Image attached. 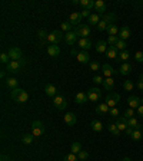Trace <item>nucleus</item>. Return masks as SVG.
I'll return each mask as SVG.
<instances>
[{
	"label": "nucleus",
	"instance_id": "6e6552de",
	"mask_svg": "<svg viewBox=\"0 0 143 161\" xmlns=\"http://www.w3.org/2000/svg\"><path fill=\"white\" fill-rule=\"evenodd\" d=\"M9 56H10V61H22V56H23V53H22V50L19 49V48H16V46H13V48H10L9 49Z\"/></svg>",
	"mask_w": 143,
	"mask_h": 161
},
{
	"label": "nucleus",
	"instance_id": "72a5a7b5",
	"mask_svg": "<svg viewBox=\"0 0 143 161\" xmlns=\"http://www.w3.org/2000/svg\"><path fill=\"white\" fill-rule=\"evenodd\" d=\"M107 129H109V132H110L112 135H114V137H119L120 135V131H119V128H117V125L116 124H109V127H107Z\"/></svg>",
	"mask_w": 143,
	"mask_h": 161
},
{
	"label": "nucleus",
	"instance_id": "2eb2a0df",
	"mask_svg": "<svg viewBox=\"0 0 143 161\" xmlns=\"http://www.w3.org/2000/svg\"><path fill=\"white\" fill-rule=\"evenodd\" d=\"M114 124L117 125L119 131H126L127 127H129V125H127V118H125V117H119Z\"/></svg>",
	"mask_w": 143,
	"mask_h": 161
},
{
	"label": "nucleus",
	"instance_id": "774afa93",
	"mask_svg": "<svg viewBox=\"0 0 143 161\" xmlns=\"http://www.w3.org/2000/svg\"><path fill=\"white\" fill-rule=\"evenodd\" d=\"M142 132H143V128H142Z\"/></svg>",
	"mask_w": 143,
	"mask_h": 161
},
{
	"label": "nucleus",
	"instance_id": "cd10ccee",
	"mask_svg": "<svg viewBox=\"0 0 143 161\" xmlns=\"http://www.w3.org/2000/svg\"><path fill=\"white\" fill-rule=\"evenodd\" d=\"M87 20H89V26H90V25H96V26H97L99 22L102 20V19H100V15H97V13H92Z\"/></svg>",
	"mask_w": 143,
	"mask_h": 161
},
{
	"label": "nucleus",
	"instance_id": "0eeeda50",
	"mask_svg": "<svg viewBox=\"0 0 143 161\" xmlns=\"http://www.w3.org/2000/svg\"><path fill=\"white\" fill-rule=\"evenodd\" d=\"M53 105L57 108V109H65V108L67 107L66 98L63 95H59V94H57V95L53 98Z\"/></svg>",
	"mask_w": 143,
	"mask_h": 161
},
{
	"label": "nucleus",
	"instance_id": "393cba45",
	"mask_svg": "<svg viewBox=\"0 0 143 161\" xmlns=\"http://www.w3.org/2000/svg\"><path fill=\"white\" fill-rule=\"evenodd\" d=\"M132 69H133V66H132L130 63H122L120 69H119V74L120 75H129L132 72Z\"/></svg>",
	"mask_w": 143,
	"mask_h": 161
},
{
	"label": "nucleus",
	"instance_id": "423d86ee",
	"mask_svg": "<svg viewBox=\"0 0 143 161\" xmlns=\"http://www.w3.org/2000/svg\"><path fill=\"white\" fill-rule=\"evenodd\" d=\"M87 98L92 102H99L102 99V92H100L99 88H90L89 92H87Z\"/></svg>",
	"mask_w": 143,
	"mask_h": 161
},
{
	"label": "nucleus",
	"instance_id": "b1692460",
	"mask_svg": "<svg viewBox=\"0 0 143 161\" xmlns=\"http://www.w3.org/2000/svg\"><path fill=\"white\" fill-rule=\"evenodd\" d=\"M4 83H6V87L9 89H16V88H19V81L16 78H7Z\"/></svg>",
	"mask_w": 143,
	"mask_h": 161
},
{
	"label": "nucleus",
	"instance_id": "2f4dec72",
	"mask_svg": "<svg viewBox=\"0 0 143 161\" xmlns=\"http://www.w3.org/2000/svg\"><path fill=\"white\" fill-rule=\"evenodd\" d=\"M119 30H120V29H119L116 25H109V26H107V30H106V32L109 33V36H117V35H119Z\"/></svg>",
	"mask_w": 143,
	"mask_h": 161
},
{
	"label": "nucleus",
	"instance_id": "13d9d810",
	"mask_svg": "<svg viewBox=\"0 0 143 161\" xmlns=\"http://www.w3.org/2000/svg\"><path fill=\"white\" fill-rule=\"evenodd\" d=\"M133 131H135V128H132V127H127V129H126V131H125V132H126V135H129V137H130L132 134H133Z\"/></svg>",
	"mask_w": 143,
	"mask_h": 161
},
{
	"label": "nucleus",
	"instance_id": "bf43d9fd",
	"mask_svg": "<svg viewBox=\"0 0 143 161\" xmlns=\"http://www.w3.org/2000/svg\"><path fill=\"white\" fill-rule=\"evenodd\" d=\"M137 115L143 117V105H140V107L137 108Z\"/></svg>",
	"mask_w": 143,
	"mask_h": 161
},
{
	"label": "nucleus",
	"instance_id": "052dcab7",
	"mask_svg": "<svg viewBox=\"0 0 143 161\" xmlns=\"http://www.w3.org/2000/svg\"><path fill=\"white\" fill-rule=\"evenodd\" d=\"M136 87L139 88V89H143V82H142V81H137V83H136Z\"/></svg>",
	"mask_w": 143,
	"mask_h": 161
},
{
	"label": "nucleus",
	"instance_id": "f03ea898",
	"mask_svg": "<svg viewBox=\"0 0 143 161\" xmlns=\"http://www.w3.org/2000/svg\"><path fill=\"white\" fill-rule=\"evenodd\" d=\"M65 39V35L62 30H53V32L49 33V37H47V42H49L50 45H57L60 40Z\"/></svg>",
	"mask_w": 143,
	"mask_h": 161
},
{
	"label": "nucleus",
	"instance_id": "4c0bfd02",
	"mask_svg": "<svg viewBox=\"0 0 143 161\" xmlns=\"http://www.w3.org/2000/svg\"><path fill=\"white\" fill-rule=\"evenodd\" d=\"M129 58H130V53H129L127 50H123V52L119 53L117 61H123V63H126V61H129Z\"/></svg>",
	"mask_w": 143,
	"mask_h": 161
},
{
	"label": "nucleus",
	"instance_id": "1a4fd4ad",
	"mask_svg": "<svg viewBox=\"0 0 143 161\" xmlns=\"http://www.w3.org/2000/svg\"><path fill=\"white\" fill-rule=\"evenodd\" d=\"M82 13L80 12H74V13H72L70 15V17H69V23L72 26H79L80 23H82Z\"/></svg>",
	"mask_w": 143,
	"mask_h": 161
},
{
	"label": "nucleus",
	"instance_id": "69168bd1",
	"mask_svg": "<svg viewBox=\"0 0 143 161\" xmlns=\"http://www.w3.org/2000/svg\"><path fill=\"white\" fill-rule=\"evenodd\" d=\"M140 81L143 82V74H140Z\"/></svg>",
	"mask_w": 143,
	"mask_h": 161
},
{
	"label": "nucleus",
	"instance_id": "338daca9",
	"mask_svg": "<svg viewBox=\"0 0 143 161\" xmlns=\"http://www.w3.org/2000/svg\"><path fill=\"white\" fill-rule=\"evenodd\" d=\"M142 104H143V98H142Z\"/></svg>",
	"mask_w": 143,
	"mask_h": 161
},
{
	"label": "nucleus",
	"instance_id": "5701e85b",
	"mask_svg": "<svg viewBox=\"0 0 143 161\" xmlns=\"http://www.w3.org/2000/svg\"><path fill=\"white\" fill-rule=\"evenodd\" d=\"M74 101H76V104H86L89 101L87 94H85V92H77L76 96H74Z\"/></svg>",
	"mask_w": 143,
	"mask_h": 161
},
{
	"label": "nucleus",
	"instance_id": "a878e982",
	"mask_svg": "<svg viewBox=\"0 0 143 161\" xmlns=\"http://www.w3.org/2000/svg\"><path fill=\"white\" fill-rule=\"evenodd\" d=\"M107 42H105V40H99L97 43H96V52L97 53H103V52H106L107 50Z\"/></svg>",
	"mask_w": 143,
	"mask_h": 161
},
{
	"label": "nucleus",
	"instance_id": "6ab92c4d",
	"mask_svg": "<svg viewBox=\"0 0 143 161\" xmlns=\"http://www.w3.org/2000/svg\"><path fill=\"white\" fill-rule=\"evenodd\" d=\"M106 56L109 59H114V61H117L119 58V53H117V49L114 48V46H109L106 50Z\"/></svg>",
	"mask_w": 143,
	"mask_h": 161
},
{
	"label": "nucleus",
	"instance_id": "9d476101",
	"mask_svg": "<svg viewBox=\"0 0 143 161\" xmlns=\"http://www.w3.org/2000/svg\"><path fill=\"white\" fill-rule=\"evenodd\" d=\"M65 40H66V43L69 46H73L76 42H77V35L74 33V30H72V32H67L65 35Z\"/></svg>",
	"mask_w": 143,
	"mask_h": 161
},
{
	"label": "nucleus",
	"instance_id": "09e8293b",
	"mask_svg": "<svg viewBox=\"0 0 143 161\" xmlns=\"http://www.w3.org/2000/svg\"><path fill=\"white\" fill-rule=\"evenodd\" d=\"M107 26H109V23H106L105 20H100L97 25V30L99 32H103V30H107Z\"/></svg>",
	"mask_w": 143,
	"mask_h": 161
},
{
	"label": "nucleus",
	"instance_id": "39448f33",
	"mask_svg": "<svg viewBox=\"0 0 143 161\" xmlns=\"http://www.w3.org/2000/svg\"><path fill=\"white\" fill-rule=\"evenodd\" d=\"M119 101H120V95L116 94V92H110V94H107L106 99H105V102L107 104V107H109V108H114L119 104Z\"/></svg>",
	"mask_w": 143,
	"mask_h": 161
},
{
	"label": "nucleus",
	"instance_id": "bb28decb",
	"mask_svg": "<svg viewBox=\"0 0 143 161\" xmlns=\"http://www.w3.org/2000/svg\"><path fill=\"white\" fill-rule=\"evenodd\" d=\"M29 99V94L25 91V89H22L20 92H19V95H17V98L14 99L16 102H19V104H22V102H26Z\"/></svg>",
	"mask_w": 143,
	"mask_h": 161
},
{
	"label": "nucleus",
	"instance_id": "f704fd0d",
	"mask_svg": "<svg viewBox=\"0 0 143 161\" xmlns=\"http://www.w3.org/2000/svg\"><path fill=\"white\" fill-rule=\"evenodd\" d=\"M130 138L133 141H140L143 138V132H142V129H136L135 128V131H133V134L130 135Z\"/></svg>",
	"mask_w": 143,
	"mask_h": 161
},
{
	"label": "nucleus",
	"instance_id": "3c124183",
	"mask_svg": "<svg viewBox=\"0 0 143 161\" xmlns=\"http://www.w3.org/2000/svg\"><path fill=\"white\" fill-rule=\"evenodd\" d=\"M77 158L79 160H82V161H85V160H87V158H89V153H87V151H80V153L77 154Z\"/></svg>",
	"mask_w": 143,
	"mask_h": 161
},
{
	"label": "nucleus",
	"instance_id": "c756f323",
	"mask_svg": "<svg viewBox=\"0 0 143 161\" xmlns=\"http://www.w3.org/2000/svg\"><path fill=\"white\" fill-rule=\"evenodd\" d=\"M37 35H39V39H40L42 45H46V43H47V37H49V33L46 32L45 29H40L39 32H37Z\"/></svg>",
	"mask_w": 143,
	"mask_h": 161
},
{
	"label": "nucleus",
	"instance_id": "a211bd4d",
	"mask_svg": "<svg viewBox=\"0 0 143 161\" xmlns=\"http://www.w3.org/2000/svg\"><path fill=\"white\" fill-rule=\"evenodd\" d=\"M77 46L79 48H82L83 50H89L90 48H92V42H90L89 37H86V39H79Z\"/></svg>",
	"mask_w": 143,
	"mask_h": 161
},
{
	"label": "nucleus",
	"instance_id": "864d4df0",
	"mask_svg": "<svg viewBox=\"0 0 143 161\" xmlns=\"http://www.w3.org/2000/svg\"><path fill=\"white\" fill-rule=\"evenodd\" d=\"M22 89L20 88H16V89H12V92H10V96H12V99H16L17 95H19V92H20Z\"/></svg>",
	"mask_w": 143,
	"mask_h": 161
},
{
	"label": "nucleus",
	"instance_id": "49530a36",
	"mask_svg": "<svg viewBox=\"0 0 143 161\" xmlns=\"http://www.w3.org/2000/svg\"><path fill=\"white\" fill-rule=\"evenodd\" d=\"M9 59H10L9 53H6V52H2V53H0V61H2V63H6V65H7V63L10 62Z\"/></svg>",
	"mask_w": 143,
	"mask_h": 161
},
{
	"label": "nucleus",
	"instance_id": "6e6d98bb",
	"mask_svg": "<svg viewBox=\"0 0 143 161\" xmlns=\"http://www.w3.org/2000/svg\"><path fill=\"white\" fill-rule=\"evenodd\" d=\"M80 13H82V16H83V17H87V19H89V17H90V15H92L89 9H83V10H82V12H80Z\"/></svg>",
	"mask_w": 143,
	"mask_h": 161
},
{
	"label": "nucleus",
	"instance_id": "ddd939ff",
	"mask_svg": "<svg viewBox=\"0 0 143 161\" xmlns=\"http://www.w3.org/2000/svg\"><path fill=\"white\" fill-rule=\"evenodd\" d=\"M65 122L69 127H74V125L77 124V118H76V115H74L73 112H67L65 115Z\"/></svg>",
	"mask_w": 143,
	"mask_h": 161
},
{
	"label": "nucleus",
	"instance_id": "9b49d317",
	"mask_svg": "<svg viewBox=\"0 0 143 161\" xmlns=\"http://www.w3.org/2000/svg\"><path fill=\"white\" fill-rule=\"evenodd\" d=\"M140 102H142V99L139 98V96H135V95H130L129 98H127V104H129V107L132 108V109H137V108L140 107Z\"/></svg>",
	"mask_w": 143,
	"mask_h": 161
},
{
	"label": "nucleus",
	"instance_id": "603ef678",
	"mask_svg": "<svg viewBox=\"0 0 143 161\" xmlns=\"http://www.w3.org/2000/svg\"><path fill=\"white\" fill-rule=\"evenodd\" d=\"M93 82L96 83V85H100V83L103 85V82H105V79H103L102 75H96V76H93Z\"/></svg>",
	"mask_w": 143,
	"mask_h": 161
},
{
	"label": "nucleus",
	"instance_id": "4be33fe9",
	"mask_svg": "<svg viewBox=\"0 0 143 161\" xmlns=\"http://www.w3.org/2000/svg\"><path fill=\"white\" fill-rule=\"evenodd\" d=\"M116 19H117V16H116L114 13H105L102 17V20H105L106 23H109V25H114L113 22H116Z\"/></svg>",
	"mask_w": 143,
	"mask_h": 161
},
{
	"label": "nucleus",
	"instance_id": "5fc2aeb1",
	"mask_svg": "<svg viewBox=\"0 0 143 161\" xmlns=\"http://www.w3.org/2000/svg\"><path fill=\"white\" fill-rule=\"evenodd\" d=\"M135 59L137 61V62H143V52H136Z\"/></svg>",
	"mask_w": 143,
	"mask_h": 161
},
{
	"label": "nucleus",
	"instance_id": "8fccbe9b",
	"mask_svg": "<svg viewBox=\"0 0 143 161\" xmlns=\"http://www.w3.org/2000/svg\"><path fill=\"white\" fill-rule=\"evenodd\" d=\"M77 160H79L77 155H76V154H73V153L66 154V157L63 158V161H77Z\"/></svg>",
	"mask_w": 143,
	"mask_h": 161
},
{
	"label": "nucleus",
	"instance_id": "0e129e2a",
	"mask_svg": "<svg viewBox=\"0 0 143 161\" xmlns=\"http://www.w3.org/2000/svg\"><path fill=\"white\" fill-rule=\"evenodd\" d=\"M123 161H130V158H129V157H125V158H123Z\"/></svg>",
	"mask_w": 143,
	"mask_h": 161
},
{
	"label": "nucleus",
	"instance_id": "58836bf2",
	"mask_svg": "<svg viewBox=\"0 0 143 161\" xmlns=\"http://www.w3.org/2000/svg\"><path fill=\"white\" fill-rule=\"evenodd\" d=\"M33 134H25V135L22 137V142L23 144H32L33 142Z\"/></svg>",
	"mask_w": 143,
	"mask_h": 161
},
{
	"label": "nucleus",
	"instance_id": "a18cd8bd",
	"mask_svg": "<svg viewBox=\"0 0 143 161\" xmlns=\"http://www.w3.org/2000/svg\"><path fill=\"white\" fill-rule=\"evenodd\" d=\"M126 46L127 45H126V42H125V40H119L114 48H116L117 50H122V52H123V50H126Z\"/></svg>",
	"mask_w": 143,
	"mask_h": 161
},
{
	"label": "nucleus",
	"instance_id": "79ce46f5",
	"mask_svg": "<svg viewBox=\"0 0 143 161\" xmlns=\"http://www.w3.org/2000/svg\"><path fill=\"white\" fill-rule=\"evenodd\" d=\"M123 117L125 118H133L135 117V109H132V108H129V109H126V111H123Z\"/></svg>",
	"mask_w": 143,
	"mask_h": 161
},
{
	"label": "nucleus",
	"instance_id": "f257e3e1",
	"mask_svg": "<svg viewBox=\"0 0 143 161\" xmlns=\"http://www.w3.org/2000/svg\"><path fill=\"white\" fill-rule=\"evenodd\" d=\"M25 65V61L22 59V61H10L6 66V70H7L9 74H17V72H20V69L23 68Z\"/></svg>",
	"mask_w": 143,
	"mask_h": 161
},
{
	"label": "nucleus",
	"instance_id": "7ed1b4c3",
	"mask_svg": "<svg viewBox=\"0 0 143 161\" xmlns=\"http://www.w3.org/2000/svg\"><path fill=\"white\" fill-rule=\"evenodd\" d=\"M74 33H76L77 36H80V39H86V37L90 35V26L85 25V23H80L79 26H76Z\"/></svg>",
	"mask_w": 143,
	"mask_h": 161
},
{
	"label": "nucleus",
	"instance_id": "20e7f679",
	"mask_svg": "<svg viewBox=\"0 0 143 161\" xmlns=\"http://www.w3.org/2000/svg\"><path fill=\"white\" fill-rule=\"evenodd\" d=\"M46 131L45 125H43V122H40V121H33L32 122V134L34 137H40L43 135Z\"/></svg>",
	"mask_w": 143,
	"mask_h": 161
},
{
	"label": "nucleus",
	"instance_id": "4468645a",
	"mask_svg": "<svg viewBox=\"0 0 143 161\" xmlns=\"http://www.w3.org/2000/svg\"><path fill=\"white\" fill-rule=\"evenodd\" d=\"M47 55L50 58H57L60 55V48L57 45H49L47 46Z\"/></svg>",
	"mask_w": 143,
	"mask_h": 161
},
{
	"label": "nucleus",
	"instance_id": "c85d7f7f",
	"mask_svg": "<svg viewBox=\"0 0 143 161\" xmlns=\"http://www.w3.org/2000/svg\"><path fill=\"white\" fill-rule=\"evenodd\" d=\"M109 111H110V108L107 107V104H99L97 107H96V112L97 114H109Z\"/></svg>",
	"mask_w": 143,
	"mask_h": 161
},
{
	"label": "nucleus",
	"instance_id": "a19ab883",
	"mask_svg": "<svg viewBox=\"0 0 143 161\" xmlns=\"http://www.w3.org/2000/svg\"><path fill=\"white\" fill-rule=\"evenodd\" d=\"M102 69V66H100V63L96 62V61H93V62H90V70H93V72H97V70Z\"/></svg>",
	"mask_w": 143,
	"mask_h": 161
},
{
	"label": "nucleus",
	"instance_id": "dca6fc26",
	"mask_svg": "<svg viewBox=\"0 0 143 161\" xmlns=\"http://www.w3.org/2000/svg\"><path fill=\"white\" fill-rule=\"evenodd\" d=\"M94 9H96L97 15H105V12H106V3L103 0H96L94 2Z\"/></svg>",
	"mask_w": 143,
	"mask_h": 161
},
{
	"label": "nucleus",
	"instance_id": "f3484780",
	"mask_svg": "<svg viewBox=\"0 0 143 161\" xmlns=\"http://www.w3.org/2000/svg\"><path fill=\"white\" fill-rule=\"evenodd\" d=\"M45 92H46V95L52 96V98H54V96L57 95V89L53 83H47V85L45 87Z\"/></svg>",
	"mask_w": 143,
	"mask_h": 161
},
{
	"label": "nucleus",
	"instance_id": "e2e57ef3",
	"mask_svg": "<svg viewBox=\"0 0 143 161\" xmlns=\"http://www.w3.org/2000/svg\"><path fill=\"white\" fill-rule=\"evenodd\" d=\"M4 76H6V70H2V72H0V78L4 79Z\"/></svg>",
	"mask_w": 143,
	"mask_h": 161
},
{
	"label": "nucleus",
	"instance_id": "de8ad7c7",
	"mask_svg": "<svg viewBox=\"0 0 143 161\" xmlns=\"http://www.w3.org/2000/svg\"><path fill=\"white\" fill-rule=\"evenodd\" d=\"M127 125H129V127H132V128H136V127L139 125V121L136 120L135 117H133V118H129V120H127Z\"/></svg>",
	"mask_w": 143,
	"mask_h": 161
},
{
	"label": "nucleus",
	"instance_id": "473e14b6",
	"mask_svg": "<svg viewBox=\"0 0 143 161\" xmlns=\"http://www.w3.org/2000/svg\"><path fill=\"white\" fill-rule=\"evenodd\" d=\"M114 87V81L112 78H106L105 79V82H103V88L106 89V91H112Z\"/></svg>",
	"mask_w": 143,
	"mask_h": 161
},
{
	"label": "nucleus",
	"instance_id": "ea45409f",
	"mask_svg": "<svg viewBox=\"0 0 143 161\" xmlns=\"http://www.w3.org/2000/svg\"><path fill=\"white\" fill-rule=\"evenodd\" d=\"M123 88H125L126 91H133V88H135V83L127 79V81H125V82H123Z\"/></svg>",
	"mask_w": 143,
	"mask_h": 161
},
{
	"label": "nucleus",
	"instance_id": "c9c22d12",
	"mask_svg": "<svg viewBox=\"0 0 143 161\" xmlns=\"http://www.w3.org/2000/svg\"><path fill=\"white\" fill-rule=\"evenodd\" d=\"M70 151L73 154H76L77 155L80 151H82V145H80V142H77V141H74L73 144H72V147H70Z\"/></svg>",
	"mask_w": 143,
	"mask_h": 161
},
{
	"label": "nucleus",
	"instance_id": "680f3d73",
	"mask_svg": "<svg viewBox=\"0 0 143 161\" xmlns=\"http://www.w3.org/2000/svg\"><path fill=\"white\" fill-rule=\"evenodd\" d=\"M0 161H10V157H7V155H2Z\"/></svg>",
	"mask_w": 143,
	"mask_h": 161
},
{
	"label": "nucleus",
	"instance_id": "7c9ffc66",
	"mask_svg": "<svg viewBox=\"0 0 143 161\" xmlns=\"http://www.w3.org/2000/svg\"><path fill=\"white\" fill-rule=\"evenodd\" d=\"M90 127H92V129L93 131H96V132H100L103 129V125H102V122L99 120H93L92 122H90Z\"/></svg>",
	"mask_w": 143,
	"mask_h": 161
},
{
	"label": "nucleus",
	"instance_id": "c03bdc74",
	"mask_svg": "<svg viewBox=\"0 0 143 161\" xmlns=\"http://www.w3.org/2000/svg\"><path fill=\"white\" fill-rule=\"evenodd\" d=\"M119 40H120L119 36H109L107 37V43H109L110 46H116V43H117Z\"/></svg>",
	"mask_w": 143,
	"mask_h": 161
},
{
	"label": "nucleus",
	"instance_id": "e433bc0d",
	"mask_svg": "<svg viewBox=\"0 0 143 161\" xmlns=\"http://www.w3.org/2000/svg\"><path fill=\"white\" fill-rule=\"evenodd\" d=\"M80 6H83V9H93L94 7V2L93 0H80Z\"/></svg>",
	"mask_w": 143,
	"mask_h": 161
},
{
	"label": "nucleus",
	"instance_id": "4d7b16f0",
	"mask_svg": "<svg viewBox=\"0 0 143 161\" xmlns=\"http://www.w3.org/2000/svg\"><path fill=\"white\" fill-rule=\"evenodd\" d=\"M109 114H110L112 117H117L119 115V109L116 107L114 108H110V111H109Z\"/></svg>",
	"mask_w": 143,
	"mask_h": 161
},
{
	"label": "nucleus",
	"instance_id": "412c9836",
	"mask_svg": "<svg viewBox=\"0 0 143 161\" xmlns=\"http://www.w3.org/2000/svg\"><path fill=\"white\" fill-rule=\"evenodd\" d=\"M77 62H80V63H89L90 62V56H89V53H87L86 50L79 52L77 53Z\"/></svg>",
	"mask_w": 143,
	"mask_h": 161
},
{
	"label": "nucleus",
	"instance_id": "37998d69",
	"mask_svg": "<svg viewBox=\"0 0 143 161\" xmlns=\"http://www.w3.org/2000/svg\"><path fill=\"white\" fill-rule=\"evenodd\" d=\"M60 28H62V32H65V30H66V33L72 32V25H70L69 22H63V23L60 25Z\"/></svg>",
	"mask_w": 143,
	"mask_h": 161
},
{
	"label": "nucleus",
	"instance_id": "f8f14e48",
	"mask_svg": "<svg viewBox=\"0 0 143 161\" xmlns=\"http://www.w3.org/2000/svg\"><path fill=\"white\" fill-rule=\"evenodd\" d=\"M130 36H132V32H130V29H129V26H123L122 29L119 30V39H120V40L126 42Z\"/></svg>",
	"mask_w": 143,
	"mask_h": 161
},
{
	"label": "nucleus",
	"instance_id": "aec40b11",
	"mask_svg": "<svg viewBox=\"0 0 143 161\" xmlns=\"http://www.w3.org/2000/svg\"><path fill=\"white\" fill-rule=\"evenodd\" d=\"M102 74H103V76H106V78H112V75L116 74V70H114L110 65H103L102 66Z\"/></svg>",
	"mask_w": 143,
	"mask_h": 161
}]
</instances>
